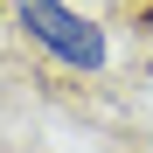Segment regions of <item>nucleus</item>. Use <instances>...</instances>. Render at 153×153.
Returning a JSON list of instances; mask_svg holds the SVG:
<instances>
[{
  "mask_svg": "<svg viewBox=\"0 0 153 153\" xmlns=\"http://www.w3.org/2000/svg\"><path fill=\"white\" fill-rule=\"evenodd\" d=\"M14 28L28 35L42 56H56L63 70H84V76H97L111 63V42H105V28H97L91 14H76L70 0H14Z\"/></svg>",
  "mask_w": 153,
  "mask_h": 153,
  "instance_id": "f257e3e1",
  "label": "nucleus"
}]
</instances>
